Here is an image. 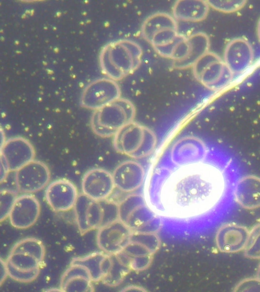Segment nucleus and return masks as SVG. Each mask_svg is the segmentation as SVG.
<instances>
[{
	"instance_id": "obj_19",
	"label": "nucleus",
	"mask_w": 260,
	"mask_h": 292,
	"mask_svg": "<svg viewBox=\"0 0 260 292\" xmlns=\"http://www.w3.org/2000/svg\"><path fill=\"white\" fill-rule=\"evenodd\" d=\"M112 257L110 270L102 282L106 285L113 287L119 285L132 269L119 255H112Z\"/></svg>"
},
{
	"instance_id": "obj_10",
	"label": "nucleus",
	"mask_w": 260,
	"mask_h": 292,
	"mask_svg": "<svg viewBox=\"0 0 260 292\" xmlns=\"http://www.w3.org/2000/svg\"><path fill=\"white\" fill-rule=\"evenodd\" d=\"M118 219L125 223L133 231L141 232L154 218L152 212L138 195L127 197L119 204Z\"/></svg>"
},
{
	"instance_id": "obj_15",
	"label": "nucleus",
	"mask_w": 260,
	"mask_h": 292,
	"mask_svg": "<svg viewBox=\"0 0 260 292\" xmlns=\"http://www.w3.org/2000/svg\"><path fill=\"white\" fill-rule=\"evenodd\" d=\"M112 174L115 188L122 192L129 193L142 186L145 170L140 163L127 160L119 164Z\"/></svg>"
},
{
	"instance_id": "obj_2",
	"label": "nucleus",
	"mask_w": 260,
	"mask_h": 292,
	"mask_svg": "<svg viewBox=\"0 0 260 292\" xmlns=\"http://www.w3.org/2000/svg\"><path fill=\"white\" fill-rule=\"evenodd\" d=\"M45 256L43 242L35 237L17 242L6 259L8 276L21 283H29L38 277Z\"/></svg>"
},
{
	"instance_id": "obj_3",
	"label": "nucleus",
	"mask_w": 260,
	"mask_h": 292,
	"mask_svg": "<svg viewBox=\"0 0 260 292\" xmlns=\"http://www.w3.org/2000/svg\"><path fill=\"white\" fill-rule=\"evenodd\" d=\"M113 137V145L117 152L136 159L151 154L157 143L156 136L151 129L134 121Z\"/></svg>"
},
{
	"instance_id": "obj_22",
	"label": "nucleus",
	"mask_w": 260,
	"mask_h": 292,
	"mask_svg": "<svg viewBox=\"0 0 260 292\" xmlns=\"http://www.w3.org/2000/svg\"><path fill=\"white\" fill-rule=\"evenodd\" d=\"M236 291H260V279L255 278H246L235 286Z\"/></svg>"
},
{
	"instance_id": "obj_14",
	"label": "nucleus",
	"mask_w": 260,
	"mask_h": 292,
	"mask_svg": "<svg viewBox=\"0 0 260 292\" xmlns=\"http://www.w3.org/2000/svg\"><path fill=\"white\" fill-rule=\"evenodd\" d=\"M248 229L234 223L221 226L215 235L218 249L224 253H236L244 250L249 236Z\"/></svg>"
},
{
	"instance_id": "obj_21",
	"label": "nucleus",
	"mask_w": 260,
	"mask_h": 292,
	"mask_svg": "<svg viewBox=\"0 0 260 292\" xmlns=\"http://www.w3.org/2000/svg\"><path fill=\"white\" fill-rule=\"evenodd\" d=\"M17 197V194L15 191L6 189L1 190V222L9 217L11 209Z\"/></svg>"
},
{
	"instance_id": "obj_8",
	"label": "nucleus",
	"mask_w": 260,
	"mask_h": 292,
	"mask_svg": "<svg viewBox=\"0 0 260 292\" xmlns=\"http://www.w3.org/2000/svg\"><path fill=\"white\" fill-rule=\"evenodd\" d=\"M133 231L119 219L98 229L96 243L101 251L110 255L121 252L128 244Z\"/></svg>"
},
{
	"instance_id": "obj_12",
	"label": "nucleus",
	"mask_w": 260,
	"mask_h": 292,
	"mask_svg": "<svg viewBox=\"0 0 260 292\" xmlns=\"http://www.w3.org/2000/svg\"><path fill=\"white\" fill-rule=\"evenodd\" d=\"M41 212L39 200L30 194L18 196L9 215L11 225L18 229H26L37 221Z\"/></svg>"
},
{
	"instance_id": "obj_16",
	"label": "nucleus",
	"mask_w": 260,
	"mask_h": 292,
	"mask_svg": "<svg viewBox=\"0 0 260 292\" xmlns=\"http://www.w3.org/2000/svg\"><path fill=\"white\" fill-rule=\"evenodd\" d=\"M237 203L242 208L253 210L260 207V177L248 175L237 182L234 192Z\"/></svg>"
},
{
	"instance_id": "obj_17",
	"label": "nucleus",
	"mask_w": 260,
	"mask_h": 292,
	"mask_svg": "<svg viewBox=\"0 0 260 292\" xmlns=\"http://www.w3.org/2000/svg\"><path fill=\"white\" fill-rule=\"evenodd\" d=\"M92 282L84 267L70 264L61 277L59 288L62 291L91 292L94 290Z\"/></svg>"
},
{
	"instance_id": "obj_24",
	"label": "nucleus",
	"mask_w": 260,
	"mask_h": 292,
	"mask_svg": "<svg viewBox=\"0 0 260 292\" xmlns=\"http://www.w3.org/2000/svg\"><path fill=\"white\" fill-rule=\"evenodd\" d=\"M256 277L260 279V263L258 266L257 273H256Z\"/></svg>"
},
{
	"instance_id": "obj_9",
	"label": "nucleus",
	"mask_w": 260,
	"mask_h": 292,
	"mask_svg": "<svg viewBox=\"0 0 260 292\" xmlns=\"http://www.w3.org/2000/svg\"><path fill=\"white\" fill-rule=\"evenodd\" d=\"M15 172L17 189L24 194L41 191L48 185L51 178L47 165L39 160H34Z\"/></svg>"
},
{
	"instance_id": "obj_11",
	"label": "nucleus",
	"mask_w": 260,
	"mask_h": 292,
	"mask_svg": "<svg viewBox=\"0 0 260 292\" xmlns=\"http://www.w3.org/2000/svg\"><path fill=\"white\" fill-rule=\"evenodd\" d=\"M79 194L75 185L66 179H59L48 185L45 198L50 208L56 212H64L73 208Z\"/></svg>"
},
{
	"instance_id": "obj_20",
	"label": "nucleus",
	"mask_w": 260,
	"mask_h": 292,
	"mask_svg": "<svg viewBox=\"0 0 260 292\" xmlns=\"http://www.w3.org/2000/svg\"><path fill=\"white\" fill-rule=\"evenodd\" d=\"M245 256L250 259H260V228L257 224L249 231L248 240L244 249Z\"/></svg>"
},
{
	"instance_id": "obj_5",
	"label": "nucleus",
	"mask_w": 260,
	"mask_h": 292,
	"mask_svg": "<svg viewBox=\"0 0 260 292\" xmlns=\"http://www.w3.org/2000/svg\"><path fill=\"white\" fill-rule=\"evenodd\" d=\"M73 209L78 228L82 235L99 229L116 217V209L111 201L96 200L83 193L79 194Z\"/></svg>"
},
{
	"instance_id": "obj_4",
	"label": "nucleus",
	"mask_w": 260,
	"mask_h": 292,
	"mask_svg": "<svg viewBox=\"0 0 260 292\" xmlns=\"http://www.w3.org/2000/svg\"><path fill=\"white\" fill-rule=\"evenodd\" d=\"M135 109L126 99H117L101 107L93 114L90 125L98 136H114L121 129L134 121Z\"/></svg>"
},
{
	"instance_id": "obj_1",
	"label": "nucleus",
	"mask_w": 260,
	"mask_h": 292,
	"mask_svg": "<svg viewBox=\"0 0 260 292\" xmlns=\"http://www.w3.org/2000/svg\"><path fill=\"white\" fill-rule=\"evenodd\" d=\"M226 187L224 175L217 167L203 162L187 164L168 177L161 191V203L172 215H199L217 205Z\"/></svg>"
},
{
	"instance_id": "obj_6",
	"label": "nucleus",
	"mask_w": 260,
	"mask_h": 292,
	"mask_svg": "<svg viewBox=\"0 0 260 292\" xmlns=\"http://www.w3.org/2000/svg\"><path fill=\"white\" fill-rule=\"evenodd\" d=\"M159 245V238L153 233L134 231L127 245L117 254L132 270L142 271L149 266Z\"/></svg>"
},
{
	"instance_id": "obj_18",
	"label": "nucleus",
	"mask_w": 260,
	"mask_h": 292,
	"mask_svg": "<svg viewBox=\"0 0 260 292\" xmlns=\"http://www.w3.org/2000/svg\"><path fill=\"white\" fill-rule=\"evenodd\" d=\"M70 264H78L88 272L93 282L102 281L109 273L112 264V255L103 251L73 258Z\"/></svg>"
},
{
	"instance_id": "obj_7",
	"label": "nucleus",
	"mask_w": 260,
	"mask_h": 292,
	"mask_svg": "<svg viewBox=\"0 0 260 292\" xmlns=\"http://www.w3.org/2000/svg\"><path fill=\"white\" fill-rule=\"evenodd\" d=\"M36 152L31 143L22 137L9 138L1 145V169L16 171L35 160Z\"/></svg>"
},
{
	"instance_id": "obj_25",
	"label": "nucleus",
	"mask_w": 260,
	"mask_h": 292,
	"mask_svg": "<svg viewBox=\"0 0 260 292\" xmlns=\"http://www.w3.org/2000/svg\"><path fill=\"white\" fill-rule=\"evenodd\" d=\"M259 224V228H260V223Z\"/></svg>"
},
{
	"instance_id": "obj_13",
	"label": "nucleus",
	"mask_w": 260,
	"mask_h": 292,
	"mask_svg": "<svg viewBox=\"0 0 260 292\" xmlns=\"http://www.w3.org/2000/svg\"><path fill=\"white\" fill-rule=\"evenodd\" d=\"M82 193L96 200L108 199L115 187L112 174L102 168H93L87 171L81 181Z\"/></svg>"
},
{
	"instance_id": "obj_23",
	"label": "nucleus",
	"mask_w": 260,
	"mask_h": 292,
	"mask_svg": "<svg viewBox=\"0 0 260 292\" xmlns=\"http://www.w3.org/2000/svg\"><path fill=\"white\" fill-rule=\"evenodd\" d=\"M8 276V271L6 265V261L2 259H1V285H2L4 281Z\"/></svg>"
}]
</instances>
